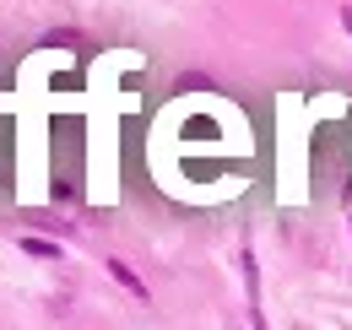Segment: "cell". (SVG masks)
<instances>
[{
    "label": "cell",
    "instance_id": "obj_1",
    "mask_svg": "<svg viewBox=\"0 0 352 330\" xmlns=\"http://www.w3.org/2000/svg\"><path fill=\"white\" fill-rule=\"evenodd\" d=\"M109 276H114V282H125V287L135 292V298H141V303H146V282H141V276H135L131 265H125V260H109Z\"/></svg>",
    "mask_w": 352,
    "mask_h": 330
},
{
    "label": "cell",
    "instance_id": "obj_2",
    "mask_svg": "<svg viewBox=\"0 0 352 330\" xmlns=\"http://www.w3.org/2000/svg\"><path fill=\"white\" fill-rule=\"evenodd\" d=\"M28 254H38V260H60V244H44V239H22Z\"/></svg>",
    "mask_w": 352,
    "mask_h": 330
},
{
    "label": "cell",
    "instance_id": "obj_3",
    "mask_svg": "<svg viewBox=\"0 0 352 330\" xmlns=\"http://www.w3.org/2000/svg\"><path fill=\"white\" fill-rule=\"evenodd\" d=\"M342 28H347V33H352V6H347V11H342Z\"/></svg>",
    "mask_w": 352,
    "mask_h": 330
}]
</instances>
